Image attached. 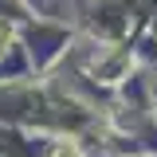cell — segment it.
<instances>
[{"mask_svg": "<svg viewBox=\"0 0 157 157\" xmlns=\"http://www.w3.org/2000/svg\"><path fill=\"white\" fill-rule=\"evenodd\" d=\"M47 157H86V149L78 145V137H55L47 145Z\"/></svg>", "mask_w": 157, "mask_h": 157, "instance_id": "1", "label": "cell"}]
</instances>
